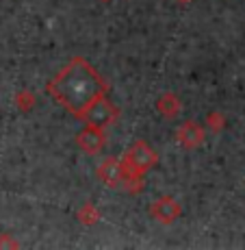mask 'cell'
<instances>
[{
	"label": "cell",
	"instance_id": "1",
	"mask_svg": "<svg viewBox=\"0 0 245 250\" xmlns=\"http://www.w3.org/2000/svg\"><path fill=\"white\" fill-rule=\"evenodd\" d=\"M46 91L55 103H59L76 120H83L85 111L109 91V85L98 70L83 57H72L70 61L48 81Z\"/></svg>",
	"mask_w": 245,
	"mask_h": 250
},
{
	"label": "cell",
	"instance_id": "2",
	"mask_svg": "<svg viewBox=\"0 0 245 250\" xmlns=\"http://www.w3.org/2000/svg\"><path fill=\"white\" fill-rule=\"evenodd\" d=\"M158 163V155L150 148L148 142H134L122 157L124 166V183L128 191H139L143 189V176Z\"/></svg>",
	"mask_w": 245,
	"mask_h": 250
},
{
	"label": "cell",
	"instance_id": "3",
	"mask_svg": "<svg viewBox=\"0 0 245 250\" xmlns=\"http://www.w3.org/2000/svg\"><path fill=\"white\" fill-rule=\"evenodd\" d=\"M117 118H119V109L107 98V94L100 96V98L95 100L83 115V120L87 124H94V126H100V128L111 126Z\"/></svg>",
	"mask_w": 245,
	"mask_h": 250
},
{
	"label": "cell",
	"instance_id": "4",
	"mask_svg": "<svg viewBox=\"0 0 245 250\" xmlns=\"http://www.w3.org/2000/svg\"><path fill=\"white\" fill-rule=\"evenodd\" d=\"M76 146L85 152L87 157H95L104 150L107 146V135H104V128L94 126V124H87L83 131L76 135Z\"/></svg>",
	"mask_w": 245,
	"mask_h": 250
},
{
	"label": "cell",
	"instance_id": "5",
	"mask_svg": "<svg viewBox=\"0 0 245 250\" xmlns=\"http://www.w3.org/2000/svg\"><path fill=\"white\" fill-rule=\"evenodd\" d=\"M150 215L158 224H174L182 215V207L171 196H161L150 205Z\"/></svg>",
	"mask_w": 245,
	"mask_h": 250
},
{
	"label": "cell",
	"instance_id": "6",
	"mask_svg": "<svg viewBox=\"0 0 245 250\" xmlns=\"http://www.w3.org/2000/svg\"><path fill=\"white\" fill-rule=\"evenodd\" d=\"M95 176L104 187L117 189L124 183V166L119 157H107L98 167H95Z\"/></svg>",
	"mask_w": 245,
	"mask_h": 250
},
{
	"label": "cell",
	"instance_id": "7",
	"mask_svg": "<svg viewBox=\"0 0 245 250\" xmlns=\"http://www.w3.org/2000/svg\"><path fill=\"white\" fill-rule=\"evenodd\" d=\"M206 139V128L202 126L200 122H193V120H187L178 126L176 131V142L180 144L185 150H195L204 144Z\"/></svg>",
	"mask_w": 245,
	"mask_h": 250
},
{
	"label": "cell",
	"instance_id": "8",
	"mask_svg": "<svg viewBox=\"0 0 245 250\" xmlns=\"http://www.w3.org/2000/svg\"><path fill=\"white\" fill-rule=\"evenodd\" d=\"M182 109V103L180 98L176 94H171V91H167V94H163L161 98L156 100V111L163 115L165 120H174L176 115L180 113Z\"/></svg>",
	"mask_w": 245,
	"mask_h": 250
},
{
	"label": "cell",
	"instance_id": "9",
	"mask_svg": "<svg viewBox=\"0 0 245 250\" xmlns=\"http://www.w3.org/2000/svg\"><path fill=\"white\" fill-rule=\"evenodd\" d=\"M76 218H78V222L83 224V227H94V224L100 222L102 213H100V209L94 203H91V200H87V203H83V205L78 207V211H76Z\"/></svg>",
	"mask_w": 245,
	"mask_h": 250
},
{
	"label": "cell",
	"instance_id": "10",
	"mask_svg": "<svg viewBox=\"0 0 245 250\" xmlns=\"http://www.w3.org/2000/svg\"><path fill=\"white\" fill-rule=\"evenodd\" d=\"M35 103H37V98H35V94H33V91H28V89H20V91L16 94V107L20 109V111H24V113L33 111Z\"/></svg>",
	"mask_w": 245,
	"mask_h": 250
},
{
	"label": "cell",
	"instance_id": "11",
	"mask_svg": "<svg viewBox=\"0 0 245 250\" xmlns=\"http://www.w3.org/2000/svg\"><path fill=\"white\" fill-rule=\"evenodd\" d=\"M224 126H226V118L219 111H210L208 115H206V131H210V133H222L224 131Z\"/></svg>",
	"mask_w": 245,
	"mask_h": 250
},
{
	"label": "cell",
	"instance_id": "12",
	"mask_svg": "<svg viewBox=\"0 0 245 250\" xmlns=\"http://www.w3.org/2000/svg\"><path fill=\"white\" fill-rule=\"evenodd\" d=\"M0 248H20V242L11 239V235L4 233V235H0Z\"/></svg>",
	"mask_w": 245,
	"mask_h": 250
},
{
	"label": "cell",
	"instance_id": "13",
	"mask_svg": "<svg viewBox=\"0 0 245 250\" xmlns=\"http://www.w3.org/2000/svg\"><path fill=\"white\" fill-rule=\"evenodd\" d=\"M178 4H189V2H193V0H176Z\"/></svg>",
	"mask_w": 245,
	"mask_h": 250
},
{
	"label": "cell",
	"instance_id": "14",
	"mask_svg": "<svg viewBox=\"0 0 245 250\" xmlns=\"http://www.w3.org/2000/svg\"><path fill=\"white\" fill-rule=\"evenodd\" d=\"M100 2H104V4H107V2H113V0H100Z\"/></svg>",
	"mask_w": 245,
	"mask_h": 250
}]
</instances>
